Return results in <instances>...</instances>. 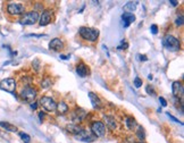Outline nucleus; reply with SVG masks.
I'll list each match as a JSON object with an SVG mask.
<instances>
[{
  "label": "nucleus",
  "instance_id": "nucleus-1",
  "mask_svg": "<svg viewBox=\"0 0 184 143\" xmlns=\"http://www.w3.org/2000/svg\"><path fill=\"white\" fill-rule=\"evenodd\" d=\"M79 33L80 35L83 38L84 40L86 41H91V42H94L98 36H99V31L96 30V28H86V26H82L79 30Z\"/></svg>",
  "mask_w": 184,
  "mask_h": 143
},
{
  "label": "nucleus",
  "instance_id": "nucleus-2",
  "mask_svg": "<svg viewBox=\"0 0 184 143\" xmlns=\"http://www.w3.org/2000/svg\"><path fill=\"white\" fill-rule=\"evenodd\" d=\"M163 44H164V47L166 49L171 50V51H178L180 50V41H178V39H176L175 36L169 35V34L164 36Z\"/></svg>",
  "mask_w": 184,
  "mask_h": 143
},
{
  "label": "nucleus",
  "instance_id": "nucleus-3",
  "mask_svg": "<svg viewBox=\"0 0 184 143\" xmlns=\"http://www.w3.org/2000/svg\"><path fill=\"white\" fill-rule=\"evenodd\" d=\"M39 20V14L38 12H30L26 13L24 15L20 17V23L22 25H33L34 23H36V20Z\"/></svg>",
  "mask_w": 184,
  "mask_h": 143
},
{
  "label": "nucleus",
  "instance_id": "nucleus-4",
  "mask_svg": "<svg viewBox=\"0 0 184 143\" xmlns=\"http://www.w3.org/2000/svg\"><path fill=\"white\" fill-rule=\"evenodd\" d=\"M36 90L35 89H33L31 86H25L22 89V91H20V97H22V99L26 101V102H32L33 100L35 99L36 97Z\"/></svg>",
  "mask_w": 184,
  "mask_h": 143
},
{
  "label": "nucleus",
  "instance_id": "nucleus-5",
  "mask_svg": "<svg viewBox=\"0 0 184 143\" xmlns=\"http://www.w3.org/2000/svg\"><path fill=\"white\" fill-rule=\"evenodd\" d=\"M91 131L93 133L94 136L97 138H101L104 136L105 133H106V127H105V124L102 122H93L91 124Z\"/></svg>",
  "mask_w": 184,
  "mask_h": 143
},
{
  "label": "nucleus",
  "instance_id": "nucleus-6",
  "mask_svg": "<svg viewBox=\"0 0 184 143\" xmlns=\"http://www.w3.org/2000/svg\"><path fill=\"white\" fill-rule=\"evenodd\" d=\"M0 89L13 93V92L15 91V89H16V82H15V79H12V77L2 79V81L0 82Z\"/></svg>",
  "mask_w": 184,
  "mask_h": 143
},
{
  "label": "nucleus",
  "instance_id": "nucleus-7",
  "mask_svg": "<svg viewBox=\"0 0 184 143\" xmlns=\"http://www.w3.org/2000/svg\"><path fill=\"white\" fill-rule=\"evenodd\" d=\"M41 106L46 109L47 111H55L57 107V103L55 102V100L50 98V97H42L40 100Z\"/></svg>",
  "mask_w": 184,
  "mask_h": 143
},
{
  "label": "nucleus",
  "instance_id": "nucleus-8",
  "mask_svg": "<svg viewBox=\"0 0 184 143\" xmlns=\"http://www.w3.org/2000/svg\"><path fill=\"white\" fill-rule=\"evenodd\" d=\"M25 10V7L23 6L22 4H9L7 6V12L8 14L10 15H20V14H23Z\"/></svg>",
  "mask_w": 184,
  "mask_h": 143
},
{
  "label": "nucleus",
  "instance_id": "nucleus-9",
  "mask_svg": "<svg viewBox=\"0 0 184 143\" xmlns=\"http://www.w3.org/2000/svg\"><path fill=\"white\" fill-rule=\"evenodd\" d=\"M172 92H173V94H174V97L182 99L184 94V89H183L182 83L178 82V81H175V82L172 84Z\"/></svg>",
  "mask_w": 184,
  "mask_h": 143
},
{
  "label": "nucleus",
  "instance_id": "nucleus-10",
  "mask_svg": "<svg viewBox=\"0 0 184 143\" xmlns=\"http://www.w3.org/2000/svg\"><path fill=\"white\" fill-rule=\"evenodd\" d=\"M75 139L80 140V141H82V142H93V141L96 140V136H94V135H92L91 133H88L85 130H83L80 134L75 135Z\"/></svg>",
  "mask_w": 184,
  "mask_h": 143
},
{
  "label": "nucleus",
  "instance_id": "nucleus-11",
  "mask_svg": "<svg viewBox=\"0 0 184 143\" xmlns=\"http://www.w3.org/2000/svg\"><path fill=\"white\" fill-rule=\"evenodd\" d=\"M85 116H86V111L84 110V109H82V108H76L72 115L73 122H74V123H80L81 120H83V119L85 118Z\"/></svg>",
  "mask_w": 184,
  "mask_h": 143
},
{
  "label": "nucleus",
  "instance_id": "nucleus-12",
  "mask_svg": "<svg viewBox=\"0 0 184 143\" xmlns=\"http://www.w3.org/2000/svg\"><path fill=\"white\" fill-rule=\"evenodd\" d=\"M63 48H64V43H63V41L58 38H55V39H52L50 41V43H49V49L50 50H53V51H60V50H63Z\"/></svg>",
  "mask_w": 184,
  "mask_h": 143
},
{
  "label": "nucleus",
  "instance_id": "nucleus-13",
  "mask_svg": "<svg viewBox=\"0 0 184 143\" xmlns=\"http://www.w3.org/2000/svg\"><path fill=\"white\" fill-rule=\"evenodd\" d=\"M51 20V10L49 9H46L42 12L40 16V25L41 26H47Z\"/></svg>",
  "mask_w": 184,
  "mask_h": 143
},
{
  "label": "nucleus",
  "instance_id": "nucleus-14",
  "mask_svg": "<svg viewBox=\"0 0 184 143\" xmlns=\"http://www.w3.org/2000/svg\"><path fill=\"white\" fill-rule=\"evenodd\" d=\"M76 73H77L81 77H85L86 75H89L90 71H89V67L85 65V64L81 63V64H79L77 67H76Z\"/></svg>",
  "mask_w": 184,
  "mask_h": 143
},
{
  "label": "nucleus",
  "instance_id": "nucleus-15",
  "mask_svg": "<svg viewBox=\"0 0 184 143\" xmlns=\"http://www.w3.org/2000/svg\"><path fill=\"white\" fill-rule=\"evenodd\" d=\"M122 20L125 23L123 24L124 28H127V26H130V24L135 20V16H134V14H131V13H125V14L122 15Z\"/></svg>",
  "mask_w": 184,
  "mask_h": 143
},
{
  "label": "nucleus",
  "instance_id": "nucleus-16",
  "mask_svg": "<svg viewBox=\"0 0 184 143\" xmlns=\"http://www.w3.org/2000/svg\"><path fill=\"white\" fill-rule=\"evenodd\" d=\"M88 95H89V99H90V101H91L93 107L94 108L101 107V101H100V99H99V97H98L96 93H93V92H89Z\"/></svg>",
  "mask_w": 184,
  "mask_h": 143
},
{
  "label": "nucleus",
  "instance_id": "nucleus-17",
  "mask_svg": "<svg viewBox=\"0 0 184 143\" xmlns=\"http://www.w3.org/2000/svg\"><path fill=\"white\" fill-rule=\"evenodd\" d=\"M104 122L106 123V125H107L110 130H115V128H116V126H117L116 120H115V118H114L112 116H105Z\"/></svg>",
  "mask_w": 184,
  "mask_h": 143
},
{
  "label": "nucleus",
  "instance_id": "nucleus-18",
  "mask_svg": "<svg viewBox=\"0 0 184 143\" xmlns=\"http://www.w3.org/2000/svg\"><path fill=\"white\" fill-rule=\"evenodd\" d=\"M67 130L71 132L72 134H74V136H75V135H77V134H80L81 132L83 131V128H82L81 126H79L77 124H71V125H68Z\"/></svg>",
  "mask_w": 184,
  "mask_h": 143
},
{
  "label": "nucleus",
  "instance_id": "nucleus-19",
  "mask_svg": "<svg viewBox=\"0 0 184 143\" xmlns=\"http://www.w3.org/2000/svg\"><path fill=\"white\" fill-rule=\"evenodd\" d=\"M56 109H57V111L59 112L60 115H63V114H65V112H67V111H68V106L66 105V102H64V101H60L59 103H57Z\"/></svg>",
  "mask_w": 184,
  "mask_h": 143
},
{
  "label": "nucleus",
  "instance_id": "nucleus-20",
  "mask_svg": "<svg viewBox=\"0 0 184 143\" xmlns=\"http://www.w3.org/2000/svg\"><path fill=\"white\" fill-rule=\"evenodd\" d=\"M0 127H2L8 132H17V127L12 125L10 123H7V122H0Z\"/></svg>",
  "mask_w": 184,
  "mask_h": 143
},
{
  "label": "nucleus",
  "instance_id": "nucleus-21",
  "mask_svg": "<svg viewBox=\"0 0 184 143\" xmlns=\"http://www.w3.org/2000/svg\"><path fill=\"white\" fill-rule=\"evenodd\" d=\"M125 125L127 126L128 130H133L136 126V120L133 117H126L125 119Z\"/></svg>",
  "mask_w": 184,
  "mask_h": 143
},
{
  "label": "nucleus",
  "instance_id": "nucleus-22",
  "mask_svg": "<svg viewBox=\"0 0 184 143\" xmlns=\"http://www.w3.org/2000/svg\"><path fill=\"white\" fill-rule=\"evenodd\" d=\"M136 6H138V2L136 1H130V2H127V4L125 5L124 8L126 9V10H130V12H134L136 9Z\"/></svg>",
  "mask_w": 184,
  "mask_h": 143
},
{
  "label": "nucleus",
  "instance_id": "nucleus-23",
  "mask_svg": "<svg viewBox=\"0 0 184 143\" xmlns=\"http://www.w3.org/2000/svg\"><path fill=\"white\" fill-rule=\"evenodd\" d=\"M136 135H138V138L141 140V141H143L144 138H145V134H144V130L142 126H139L138 127V132H136Z\"/></svg>",
  "mask_w": 184,
  "mask_h": 143
},
{
  "label": "nucleus",
  "instance_id": "nucleus-24",
  "mask_svg": "<svg viewBox=\"0 0 184 143\" xmlns=\"http://www.w3.org/2000/svg\"><path fill=\"white\" fill-rule=\"evenodd\" d=\"M20 139L23 140L25 143L31 142V138H30V135L26 134V133H24V132H20Z\"/></svg>",
  "mask_w": 184,
  "mask_h": 143
},
{
  "label": "nucleus",
  "instance_id": "nucleus-25",
  "mask_svg": "<svg viewBox=\"0 0 184 143\" xmlns=\"http://www.w3.org/2000/svg\"><path fill=\"white\" fill-rule=\"evenodd\" d=\"M183 23H184V18H183V15H180L177 18H176V20H175V24L177 25V26H182L183 25Z\"/></svg>",
  "mask_w": 184,
  "mask_h": 143
},
{
  "label": "nucleus",
  "instance_id": "nucleus-26",
  "mask_svg": "<svg viewBox=\"0 0 184 143\" xmlns=\"http://www.w3.org/2000/svg\"><path fill=\"white\" fill-rule=\"evenodd\" d=\"M145 91H147V93H148V94H150V95H155V94H156L155 90H153V89H152L150 85H147V86H145Z\"/></svg>",
  "mask_w": 184,
  "mask_h": 143
},
{
  "label": "nucleus",
  "instance_id": "nucleus-27",
  "mask_svg": "<svg viewBox=\"0 0 184 143\" xmlns=\"http://www.w3.org/2000/svg\"><path fill=\"white\" fill-rule=\"evenodd\" d=\"M134 85H135L136 87H141L142 86V79H141L140 77H135V79H134Z\"/></svg>",
  "mask_w": 184,
  "mask_h": 143
},
{
  "label": "nucleus",
  "instance_id": "nucleus-28",
  "mask_svg": "<svg viewBox=\"0 0 184 143\" xmlns=\"http://www.w3.org/2000/svg\"><path fill=\"white\" fill-rule=\"evenodd\" d=\"M50 85H51V81L48 79H46L43 82H42V87H43V89H47V87H49Z\"/></svg>",
  "mask_w": 184,
  "mask_h": 143
},
{
  "label": "nucleus",
  "instance_id": "nucleus-29",
  "mask_svg": "<svg viewBox=\"0 0 184 143\" xmlns=\"http://www.w3.org/2000/svg\"><path fill=\"white\" fill-rule=\"evenodd\" d=\"M150 31L152 32V34H157L158 33V26L157 25H151V28H150Z\"/></svg>",
  "mask_w": 184,
  "mask_h": 143
},
{
  "label": "nucleus",
  "instance_id": "nucleus-30",
  "mask_svg": "<svg viewBox=\"0 0 184 143\" xmlns=\"http://www.w3.org/2000/svg\"><path fill=\"white\" fill-rule=\"evenodd\" d=\"M167 116H168V117H169L171 119H172V120H174L175 123H178V124H181V125H183V123H182V122H180V120H178L177 118H175L174 116H172L171 114H169V112H167Z\"/></svg>",
  "mask_w": 184,
  "mask_h": 143
},
{
  "label": "nucleus",
  "instance_id": "nucleus-31",
  "mask_svg": "<svg viewBox=\"0 0 184 143\" xmlns=\"http://www.w3.org/2000/svg\"><path fill=\"white\" fill-rule=\"evenodd\" d=\"M159 101H160V103H161V106H163V107H166V106H167V101H166L163 97H159Z\"/></svg>",
  "mask_w": 184,
  "mask_h": 143
},
{
  "label": "nucleus",
  "instance_id": "nucleus-32",
  "mask_svg": "<svg viewBox=\"0 0 184 143\" xmlns=\"http://www.w3.org/2000/svg\"><path fill=\"white\" fill-rule=\"evenodd\" d=\"M127 47H128V44L125 42V40H122V44H120V47H118V49H123V48H125V49H126Z\"/></svg>",
  "mask_w": 184,
  "mask_h": 143
},
{
  "label": "nucleus",
  "instance_id": "nucleus-33",
  "mask_svg": "<svg viewBox=\"0 0 184 143\" xmlns=\"http://www.w3.org/2000/svg\"><path fill=\"white\" fill-rule=\"evenodd\" d=\"M33 67H35V71H39V60L35 59L34 61H33Z\"/></svg>",
  "mask_w": 184,
  "mask_h": 143
},
{
  "label": "nucleus",
  "instance_id": "nucleus-34",
  "mask_svg": "<svg viewBox=\"0 0 184 143\" xmlns=\"http://www.w3.org/2000/svg\"><path fill=\"white\" fill-rule=\"evenodd\" d=\"M26 36H34V38H41V36H46L44 34H28V35H26Z\"/></svg>",
  "mask_w": 184,
  "mask_h": 143
},
{
  "label": "nucleus",
  "instance_id": "nucleus-35",
  "mask_svg": "<svg viewBox=\"0 0 184 143\" xmlns=\"http://www.w3.org/2000/svg\"><path fill=\"white\" fill-rule=\"evenodd\" d=\"M139 57H140V60H142V61H147V60H148V58H147V56H142V55H140L139 56Z\"/></svg>",
  "mask_w": 184,
  "mask_h": 143
},
{
  "label": "nucleus",
  "instance_id": "nucleus-36",
  "mask_svg": "<svg viewBox=\"0 0 184 143\" xmlns=\"http://www.w3.org/2000/svg\"><path fill=\"white\" fill-rule=\"evenodd\" d=\"M36 107H38V103H36V102H32V103H31V108H32L33 110H35Z\"/></svg>",
  "mask_w": 184,
  "mask_h": 143
},
{
  "label": "nucleus",
  "instance_id": "nucleus-37",
  "mask_svg": "<svg viewBox=\"0 0 184 143\" xmlns=\"http://www.w3.org/2000/svg\"><path fill=\"white\" fill-rule=\"evenodd\" d=\"M169 4H172V6H174V7H175V6H177V5H178V2H177V1H173V0H171V1H169Z\"/></svg>",
  "mask_w": 184,
  "mask_h": 143
},
{
  "label": "nucleus",
  "instance_id": "nucleus-38",
  "mask_svg": "<svg viewBox=\"0 0 184 143\" xmlns=\"http://www.w3.org/2000/svg\"><path fill=\"white\" fill-rule=\"evenodd\" d=\"M44 117V114L41 111V112H39V118H40V120H42V118Z\"/></svg>",
  "mask_w": 184,
  "mask_h": 143
},
{
  "label": "nucleus",
  "instance_id": "nucleus-39",
  "mask_svg": "<svg viewBox=\"0 0 184 143\" xmlns=\"http://www.w3.org/2000/svg\"><path fill=\"white\" fill-rule=\"evenodd\" d=\"M60 58H61V59H68V58H69V56H60Z\"/></svg>",
  "mask_w": 184,
  "mask_h": 143
},
{
  "label": "nucleus",
  "instance_id": "nucleus-40",
  "mask_svg": "<svg viewBox=\"0 0 184 143\" xmlns=\"http://www.w3.org/2000/svg\"><path fill=\"white\" fill-rule=\"evenodd\" d=\"M135 143H143V142H135Z\"/></svg>",
  "mask_w": 184,
  "mask_h": 143
}]
</instances>
